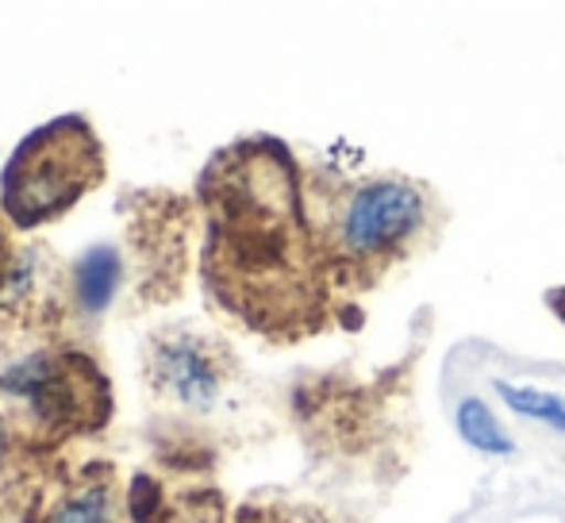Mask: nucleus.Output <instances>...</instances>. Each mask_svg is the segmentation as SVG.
<instances>
[{"instance_id":"obj_1","label":"nucleus","mask_w":565,"mask_h":523,"mask_svg":"<svg viewBox=\"0 0 565 523\" xmlns=\"http://www.w3.org/2000/svg\"><path fill=\"white\" fill-rule=\"evenodd\" d=\"M204 185L216 209L212 266L235 312L277 339L308 335L342 316L308 224L305 181L281 142H238L216 158Z\"/></svg>"},{"instance_id":"obj_2","label":"nucleus","mask_w":565,"mask_h":523,"mask_svg":"<svg viewBox=\"0 0 565 523\" xmlns=\"http://www.w3.org/2000/svg\"><path fill=\"white\" fill-rule=\"evenodd\" d=\"M308 224L339 300H358L443 232V196L408 173L323 170L305 185Z\"/></svg>"},{"instance_id":"obj_3","label":"nucleus","mask_w":565,"mask_h":523,"mask_svg":"<svg viewBox=\"0 0 565 523\" xmlns=\"http://www.w3.org/2000/svg\"><path fill=\"white\" fill-rule=\"evenodd\" d=\"M100 154L82 120H58L35 131L4 170V212L20 227L70 209L97 181Z\"/></svg>"},{"instance_id":"obj_4","label":"nucleus","mask_w":565,"mask_h":523,"mask_svg":"<svg viewBox=\"0 0 565 523\" xmlns=\"http://www.w3.org/2000/svg\"><path fill=\"white\" fill-rule=\"evenodd\" d=\"M158 377H162L166 389L178 393V401L193 404V408H209L220 393L216 359L209 354V346L189 335L162 343V351H158Z\"/></svg>"},{"instance_id":"obj_5","label":"nucleus","mask_w":565,"mask_h":523,"mask_svg":"<svg viewBox=\"0 0 565 523\" xmlns=\"http://www.w3.org/2000/svg\"><path fill=\"white\" fill-rule=\"evenodd\" d=\"M454 424H458L461 439H466L473 450H481V455H512L515 450L512 435L500 427V419L492 416V408L481 401V396H466V401L458 404Z\"/></svg>"},{"instance_id":"obj_6","label":"nucleus","mask_w":565,"mask_h":523,"mask_svg":"<svg viewBox=\"0 0 565 523\" xmlns=\"http://www.w3.org/2000/svg\"><path fill=\"white\" fill-rule=\"evenodd\" d=\"M119 281V255L116 247H93L89 255L77 262V297L89 312H100V308L113 300Z\"/></svg>"},{"instance_id":"obj_7","label":"nucleus","mask_w":565,"mask_h":523,"mask_svg":"<svg viewBox=\"0 0 565 523\" xmlns=\"http://www.w3.org/2000/svg\"><path fill=\"white\" fill-rule=\"evenodd\" d=\"M500 396H504L512 412H520V416H527V419H539V424L565 435V396L531 389V385H512V382L500 385Z\"/></svg>"},{"instance_id":"obj_8","label":"nucleus","mask_w":565,"mask_h":523,"mask_svg":"<svg viewBox=\"0 0 565 523\" xmlns=\"http://www.w3.org/2000/svg\"><path fill=\"white\" fill-rule=\"evenodd\" d=\"M51 523H116L113 520V504L100 489H85V493L70 497Z\"/></svg>"},{"instance_id":"obj_9","label":"nucleus","mask_w":565,"mask_h":523,"mask_svg":"<svg viewBox=\"0 0 565 523\" xmlns=\"http://www.w3.org/2000/svg\"><path fill=\"white\" fill-rule=\"evenodd\" d=\"M546 305H551L554 316H558V320L565 323V285H558V289L546 292Z\"/></svg>"},{"instance_id":"obj_10","label":"nucleus","mask_w":565,"mask_h":523,"mask_svg":"<svg viewBox=\"0 0 565 523\" xmlns=\"http://www.w3.org/2000/svg\"><path fill=\"white\" fill-rule=\"evenodd\" d=\"M305 523H331V520H323V516H305Z\"/></svg>"},{"instance_id":"obj_11","label":"nucleus","mask_w":565,"mask_h":523,"mask_svg":"<svg viewBox=\"0 0 565 523\" xmlns=\"http://www.w3.org/2000/svg\"><path fill=\"white\" fill-rule=\"evenodd\" d=\"M212 523H216V520H212Z\"/></svg>"}]
</instances>
